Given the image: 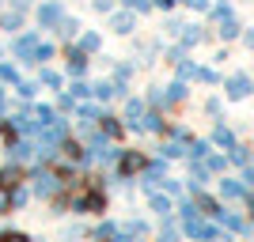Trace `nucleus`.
I'll list each match as a JSON object with an SVG mask.
<instances>
[{"label":"nucleus","mask_w":254,"mask_h":242,"mask_svg":"<svg viewBox=\"0 0 254 242\" xmlns=\"http://www.w3.org/2000/svg\"><path fill=\"white\" fill-rule=\"evenodd\" d=\"M72 208L87 212V216H99V212H106V193L103 190H80L72 197Z\"/></svg>","instance_id":"f257e3e1"},{"label":"nucleus","mask_w":254,"mask_h":242,"mask_svg":"<svg viewBox=\"0 0 254 242\" xmlns=\"http://www.w3.org/2000/svg\"><path fill=\"white\" fill-rule=\"evenodd\" d=\"M224 91H228V98H232V102H243V98H251V95H254V80H251V72H232L228 80H224Z\"/></svg>","instance_id":"f03ea898"},{"label":"nucleus","mask_w":254,"mask_h":242,"mask_svg":"<svg viewBox=\"0 0 254 242\" xmlns=\"http://www.w3.org/2000/svg\"><path fill=\"white\" fill-rule=\"evenodd\" d=\"M144 167H148V159L140 155V151H133V147H126V151L118 155V174H122V178H133V174H140Z\"/></svg>","instance_id":"7ed1b4c3"},{"label":"nucleus","mask_w":254,"mask_h":242,"mask_svg":"<svg viewBox=\"0 0 254 242\" xmlns=\"http://www.w3.org/2000/svg\"><path fill=\"white\" fill-rule=\"evenodd\" d=\"M38 23H42V27H61V23H64V4H61V0L42 4V8H38Z\"/></svg>","instance_id":"20e7f679"},{"label":"nucleus","mask_w":254,"mask_h":242,"mask_svg":"<svg viewBox=\"0 0 254 242\" xmlns=\"http://www.w3.org/2000/svg\"><path fill=\"white\" fill-rule=\"evenodd\" d=\"M220 197H228V200H251V190H247L243 178H220Z\"/></svg>","instance_id":"39448f33"},{"label":"nucleus","mask_w":254,"mask_h":242,"mask_svg":"<svg viewBox=\"0 0 254 242\" xmlns=\"http://www.w3.org/2000/svg\"><path fill=\"white\" fill-rule=\"evenodd\" d=\"M216 220H220V223H224V227H228L232 235H251V220H247V216H239V212L220 208V216H216Z\"/></svg>","instance_id":"423d86ee"},{"label":"nucleus","mask_w":254,"mask_h":242,"mask_svg":"<svg viewBox=\"0 0 254 242\" xmlns=\"http://www.w3.org/2000/svg\"><path fill=\"white\" fill-rule=\"evenodd\" d=\"M209 144L224 147V151H232V147L239 144V140H235V133H232L228 125H224V121H216V125H212V137H209Z\"/></svg>","instance_id":"0eeeda50"},{"label":"nucleus","mask_w":254,"mask_h":242,"mask_svg":"<svg viewBox=\"0 0 254 242\" xmlns=\"http://www.w3.org/2000/svg\"><path fill=\"white\" fill-rule=\"evenodd\" d=\"M64 57H68V72H72V76H84L87 72V53L80 49V46H72Z\"/></svg>","instance_id":"6e6552de"},{"label":"nucleus","mask_w":254,"mask_h":242,"mask_svg":"<svg viewBox=\"0 0 254 242\" xmlns=\"http://www.w3.org/2000/svg\"><path fill=\"white\" fill-rule=\"evenodd\" d=\"M216 34H220V42H235V38H243V23L232 15V19L220 23V31H216Z\"/></svg>","instance_id":"1a4fd4ad"},{"label":"nucleus","mask_w":254,"mask_h":242,"mask_svg":"<svg viewBox=\"0 0 254 242\" xmlns=\"http://www.w3.org/2000/svg\"><path fill=\"white\" fill-rule=\"evenodd\" d=\"M110 27H114V34H133V11H114Z\"/></svg>","instance_id":"9d476101"},{"label":"nucleus","mask_w":254,"mask_h":242,"mask_svg":"<svg viewBox=\"0 0 254 242\" xmlns=\"http://www.w3.org/2000/svg\"><path fill=\"white\" fill-rule=\"evenodd\" d=\"M228 163H235V167H251V163H254V155H251V147H247V144H235L232 147V151H228Z\"/></svg>","instance_id":"9b49d317"},{"label":"nucleus","mask_w":254,"mask_h":242,"mask_svg":"<svg viewBox=\"0 0 254 242\" xmlns=\"http://www.w3.org/2000/svg\"><path fill=\"white\" fill-rule=\"evenodd\" d=\"M163 95H167V106H179V102H186V98H190V91H186V84H182V80H175L171 87H163Z\"/></svg>","instance_id":"f8f14e48"},{"label":"nucleus","mask_w":254,"mask_h":242,"mask_svg":"<svg viewBox=\"0 0 254 242\" xmlns=\"http://www.w3.org/2000/svg\"><path fill=\"white\" fill-rule=\"evenodd\" d=\"M103 137L106 140H122L126 137V125H122L118 117H103Z\"/></svg>","instance_id":"ddd939ff"},{"label":"nucleus","mask_w":254,"mask_h":242,"mask_svg":"<svg viewBox=\"0 0 254 242\" xmlns=\"http://www.w3.org/2000/svg\"><path fill=\"white\" fill-rule=\"evenodd\" d=\"M140 129L144 133H167V121H163V114H144V121H140Z\"/></svg>","instance_id":"4468645a"},{"label":"nucleus","mask_w":254,"mask_h":242,"mask_svg":"<svg viewBox=\"0 0 254 242\" xmlns=\"http://www.w3.org/2000/svg\"><path fill=\"white\" fill-rule=\"evenodd\" d=\"M235 11H232V4H228V0H216V4H212L209 8V19L212 23H224V19H232Z\"/></svg>","instance_id":"2eb2a0df"},{"label":"nucleus","mask_w":254,"mask_h":242,"mask_svg":"<svg viewBox=\"0 0 254 242\" xmlns=\"http://www.w3.org/2000/svg\"><path fill=\"white\" fill-rule=\"evenodd\" d=\"M76 46H80V49H84V53H99V46H103V38H99L95 31H84V34H80V42H76Z\"/></svg>","instance_id":"dca6fc26"},{"label":"nucleus","mask_w":254,"mask_h":242,"mask_svg":"<svg viewBox=\"0 0 254 242\" xmlns=\"http://www.w3.org/2000/svg\"><path fill=\"white\" fill-rule=\"evenodd\" d=\"M148 204H152V212H159V216H171V197L167 193H152Z\"/></svg>","instance_id":"f3484780"},{"label":"nucleus","mask_w":254,"mask_h":242,"mask_svg":"<svg viewBox=\"0 0 254 242\" xmlns=\"http://www.w3.org/2000/svg\"><path fill=\"white\" fill-rule=\"evenodd\" d=\"M205 167H209L212 174H224V170H228V155H216V151H209V155H205Z\"/></svg>","instance_id":"a211bd4d"},{"label":"nucleus","mask_w":254,"mask_h":242,"mask_svg":"<svg viewBox=\"0 0 254 242\" xmlns=\"http://www.w3.org/2000/svg\"><path fill=\"white\" fill-rule=\"evenodd\" d=\"M197 80H201L205 87H216V84H224V80H220V72H216V68H197Z\"/></svg>","instance_id":"6ab92c4d"},{"label":"nucleus","mask_w":254,"mask_h":242,"mask_svg":"<svg viewBox=\"0 0 254 242\" xmlns=\"http://www.w3.org/2000/svg\"><path fill=\"white\" fill-rule=\"evenodd\" d=\"M0 23H4V31H19V27H23V11H8Z\"/></svg>","instance_id":"aec40b11"},{"label":"nucleus","mask_w":254,"mask_h":242,"mask_svg":"<svg viewBox=\"0 0 254 242\" xmlns=\"http://www.w3.org/2000/svg\"><path fill=\"white\" fill-rule=\"evenodd\" d=\"M205 114H209L212 121H220V114H224V102H220V98H205Z\"/></svg>","instance_id":"412c9836"},{"label":"nucleus","mask_w":254,"mask_h":242,"mask_svg":"<svg viewBox=\"0 0 254 242\" xmlns=\"http://www.w3.org/2000/svg\"><path fill=\"white\" fill-rule=\"evenodd\" d=\"M91 95H95V87H91V84H84V80L72 84V98H91Z\"/></svg>","instance_id":"4be33fe9"},{"label":"nucleus","mask_w":254,"mask_h":242,"mask_svg":"<svg viewBox=\"0 0 254 242\" xmlns=\"http://www.w3.org/2000/svg\"><path fill=\"white\" fill-rule=\"evenodd\" d=\"M0 242H31V235H23V231H0Z\"/></svg>","instance_id":"5701e85b"},{"label":"nucleus","mask_w":254,"mask_h":242,"mask_svg":"<svg viewBox=\"0 0 254 242\" xmlns=\"http://www.w3.org/2000/svg\"><path fill=\"white\" fill-rule=\"evenodd\" d=\"M15 91H19V98H34L38 95V84H15Z\"/></svg>","instance_id":"b1692460"},{"label":"nucleus","mask_w":254,"mask_h":242,"mask_svg":"<svg viewBox=\"0 0 254 242\" xmlns=\"http://www.w3.org/2000/svg\"><path fill=\"white\" fill-rule=\"evenodd\" d=\"M42 84L50 87V91H57V87H61V76L57 72H42Z\"/></svg>","instance_id":"393cba45"},{"label":"nucleus","mask_w":254,"mask_h":242,"mask_svg":"<svg viewBox=\"0 0 254 242\" xmlns=\"http://www.w3.org/2000/svg\"><path fill=\"white\" fill-rule=\"evenodd\" d=\"M126 8H129V11H148L152 0H126Z\"/></svg>","instance_id":"a878e982"},{"label":"nucleus","mask_w":254,"mask_h":242,"mask_svg":"<svg viewBox=\"0 0 254 242\" xmlns=\"http://www.w3.org/2000/svg\"><path fill=\"white\" fill-rule=\"evenodd\" d=\"M182 4H186V8H193V11H205V8H209V0H182Z\"/></svg>","instance_id":"bb28decb"},{"label":"nucleus","mask_w":254,"mask_h":242,"mask_svg":"<svg viewBox=\"0 0 254 242\" xmlns=\"http://www.w3.org/2000/svg\"><path fill=\"white\" fill-rule=\"evenodd\" d=\"M0 80H15V68H11V64H0Z\"/></svg>","instance_id":"cd10ccee"},{"label":"nucleus","mask_w":254,"mask_h":242,"mask_svg":"<svg viewBox=\"0 0 254 242\" xmlns=\"http://www.w3.org/2000/svg\"><path fill=\"white\" fill-rule=\"evenodd\" d=\"M243 46H251V49H254V27H247V31H243Z\"/></svg>","instance_id":"c85d7f7f"},{"label":"nucleus","mask_w":254,"mask_h":242,"mask_svg":"<svg viewBox=\"0 0 254 242\" xmlns=\"http://www.w3.org/2000/svg\"><path fill=\"white\" fill-rule=\"evenodd\" d=\"M175 4H179V0H156V8H163V11H171Z\"/></svg>","instance_id":"c756f323"},{"label":"nucleus","mask_w":254,"mask_h":242,"mask_svg":"<svg viewBox=\"0 0 254 242\" xmlns=\"http://www.w3.org/2000/svg\"><path fill=\"white\" fill-rule=\"evenodd\" d=\"M11 4H15V11H23L27 4H31V0H11Z\"/></svg>","instance_id":"7c9ffc66"},{"label":"nucleus","mask_w":254,"mask_h":242,"mask_svg":"<svg viewBox=\"0 0 254 242\" xmlns=\"http://www.w3.org/2000/svg\"><path fill=\"white\" fill-rule=\"evenodd\" d=\"M247 204H251V220H254V197H251V200H247Z\"/></svg>","instance_id":"2f4dec72"}]
</instances>
